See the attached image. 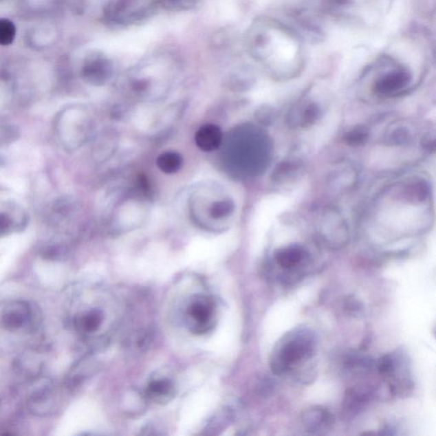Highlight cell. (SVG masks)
I'll use <instances>...</instances> for the list:
<instances>
[{"mask_svg": "<svg viewBox=\"0 0 436 436\" xmlns=\"http://www.w3.org/2000/svg\"><path fill=\"white\" fill-rule=\"evenodd\" d=\"M316 350V335L308 329H298L278 342L270 357V367L278 376L290 373L303 362L313 358Z\"/></svg>", "mask_w": 436, "mask_h": 436, "instance_id": "6da1fadb", "label": "cell"}, {"mask_svg": "<svg viewBox=\"0 0 436 436\" xmlns=\"http://www.w3.org/2000/svg\"><path fill=\"white\" fill-rule=\"evenodd\" d=\"M157 0H109L105 17L109 23L117 26H127L137 23L149 15Z\"/></svg>", "mask_w": 436, "mask_h": 436, "instance_id": "7a4b0ae2", "label": "cell"}, {"mask_svg": "<svg viewBox=\"0 0 436 436\" xmlns=\"http://www.w3.org/2000/svg\"><path fill=\"white\" fill-rule=\"evenodd\" d=\"M216 303L206 296H195L186 309V320L193 334H208L215 326Z\"/></svg>", "mask_w": 436, "mask_h": 436, "instance_id": "3957f363", "label": "cell"}, {"mask_svg": "<svg viewBox=\"0 0 436 436\" xmlns=\"http://www.w3.org/2000/svg\"><path fill=\"white\" fill-rule=\"evenodd\" d=\"M319 230L323 241L330 248H342L349 241V228L344 217L334 209H327L321 214Z\"/></svg>", "mask_w": 436, "mask_h": 436, "instance_id": "277c9868", "label": "cell"}, {"mask_svg": "<svg viewBox=\"0 0 436 436\" xmlns=\"http://www.w3.org/2000/svg\"><path fill=\"white\" fill-rule=\"evenodd\" d=\"M113 74V63L103 53L93 52L85 57L81 77L87 84L102 87L108 83Z\"/></svg>", "mask_w": 436, "mask_h": 436, "instance_id": "5b68a950", "label": "cell"}, {"mask_svg": "<svg viewBox=\"0 0 436 436\" xmlns=\"http://www.w3.org/2000/svg\"><path fill=\"white\" fill-rule=\"evenodd\" d=\"M33 321V310L27 302L16 300L3 309L1 324L10 332L26 331Z\"/></svg>", "mask_w": 436, "mask_h": 436, "instance_id": "8992f818", "label": "cell"}, {"mask_svg": "<svg viewBox=\"0 0 436 436\" xmlns=\"http://www.w3.org/2000/svg\"><path fill=\"white\" fill-rule=\"evenodd\" d=\"M412 81V74L406 67H398L382 74L375 80L373 90L377 95L394 96L406 89Z\"/></svg>", "mask_w": 436, "mask_h": 436, "instance_id": "52a82bcc", "label": "cell"}, {"mask_svg": "<svg viewBox=\"0 0 436 436\" xmlns=\"http://www.w3.org/2000/svg\"><path fill=\"white\" fill-rule=\"evenodd\" d=\"M302 422L303 426L310 433L321 435L330 430L334 423V418L324 407L313 406L303 413Z\"/></svg>", "mask_w": 436, "mask_h": 436, "instance_id": "ba28073f", "label": "cell"}, {"mask_svg": "<svg viewBox=\"0 0 436 436\" xmlns=\"http://www.w3.org/2000/svg\"><path fill=\"white\" fill-rule=\"evenodd\" d=\"M320 118V107L316 102L306 101L296 105L289 112L288 121L292 127L309 128L314 126Z\"/></svg>", "mask_w": 436, "mask_h": 436, "instance_id": "9c48e42d", "label": "cell"}, {"mask_svg": "<svg viewBox=\"0 0 436 436\" xmlns=\"http://www.w3.org/2000/svg\"><path fill=\"white\" fill-rule=\"evenodd\" d=\"M27 224L28 217L24 210L15 204H7L6 209H2L0 216V234L2 237H8L12 233L25 230Z\"/></svg>", "mask_w": 436, "mask_h": 436, "instance_id": "30bf717a", "label": "cell"}, {"mask_svg": "<svg viewBox=\"0 0 436 436\" xmlns=\"http://www.w3.org/2000/svg\"><path fill=\"white\" fill-rule=\"evenodd\" d=\"M308 259V253L301 245L292 244L278 249L274 253V260L285 270H294L303 265Z\"/></svg>", "mask_w": 436, "mask_h": 436, "instance_id": "8fae6325", "label": "cell"}, {"mask_svg": "<svg viewBox=\"0 0 436 436\" xmlns=\"http://www.w3.org/2000/svg\"><path fill=\"white\" fill-rule=\"evenodd\" d=\"M145 395L146 399L158 405H166L176 395V388L169 378H157L149 382Z\"/></svg>", "mask_w": 436, "mask_h": 436, "instance_id": "7c38bea8", "label": "cell"}, {"mask_svg": "<svg viewBox=\"0 0 436 436\" xmlns=\"http://www.w3.org/2000/svg\"><path fill=\"white\" fill-rule=\"evenodd\" d=\"M195 140L202 151L212 152L220 148L223 142V131L216 124H206L196 132Z\"/></svg>", "mask_w": 436, "mask_h": 436, "instance_id": "4fadbf2b", "label": "cell"}, {"mask_svg": "<svg viewBox=\"0 0 436 436\" xmlns=\"http://www.w3.org/2000/svg\"><path fill=\"white\" fill-rule=\"evenodd\" d=\"M303 167V164L298 159L285 160L274 168L273 179L281 184L294 180L301 173Z\"/></svg>", "mask_w": 436, "mask_h": 436, "instance_id": "5bb4252c", "label": "cell"}, {"mask_svg": "<svg viewBox=\"0 0 436 436\" xmlns=\"http://www.w3.org/2000/svg\"><path fill=\"white\" fill-rule=\"evenodd\" d=\"M28 42L36 49H45L52 45L56 39L57 31L51 25H41L34 28L28 35Z\"/></svg>", "mask_w": 436, "mask_h": 436, "instance_id": "9a60e30c", "label": "cell"}, {"mask_svg": "<svg viewBox=\"0 0 436 436\" xmlns=\"http://www.w3.org/2000/svg\"><path fill=\"white\" fill-rule=\"evenodd\" d=\"M103 318V313L98 309L87 310L77 318L76 326L84 334H94L101 327Z\"/></svg>", "mask_w": 436, "mask_h": 436, "instance_id": "2e32d148", "label": "cell"}, {"mask_svg": "<svg viewBox=\"0 0 436 436\" xmlns=\"http://www.w3.org/2000/svg\"><path fill=\"white\" fill-rule=\"evenodd\" d=\"M184 159L179 153L166 151L160 155L156 160V164L163 173L175 174L181 170Z\"/></svg>", "mask_w": 436, "mask_h": 436, "instance_id": "e0dca14e", "label": "cell"}, {"mask_svg": "<svg viewBox=\"0 0 436 436\" xmlns=\"http://www.w3.org/2000/svg\"><path fill=\"white\" fill-rule=\"evenodd\" d=\"M413 139L410 129L400 124L389 128L384 137L385 144L391 146H405L411 144Z\"/></svg>", "mask_w": 436, "mask_h": 436, "instance_id": "ac0fdd59", "label": "cell"}, {"mask_svg": "<svg viewBox=\"0 0 436 436\" xmlns=\"http://www.w3.org/2000/svg\"><path fill=\"white\" fill-rule=\"evenodd\" d=\"M235 206L233 200L224 199L216 200L209 207V216L214 220L224 219L234 213Z\"/></svg>", "mask_w": 436, "mask_h": 436, "instance_id": "d6986e66", "label": "cell"}, {"mask_svg": "<svg viewBox=\"0 0 436 436\" xmlns=\"http://www.w3.org/2000/svg\"><path fill=\"white\" fill-rule=\"evenodd\" d=\"M370 132L366 127L357 126L346 132L345 141L350 146H360L367 144Z\"/></svg>", "mask_w": 436, "mask_h": 436, "instance_id": "ffe728a7", "label": "cell"}, {"mask_svg": "<svg viewBox=\"0 0 436 436\" xmlns=\"http://www.w3.org/2000/svg\"><path fill=\"white\" fill-rule=\"evenodd\" d=\"M17 28L12 20L3 19L0 21V44L8 46L15 41Z\"/></svg>", "mask_w": 436, "mask_h": 436, "instance_id": "44dd1931", "label": "cell"}, {"mask_svg": "<svg viewBox=\"0 0 436 436\" xmlns=\"http://www.w3.org/2000/svg\"><path fill=\"white\" fill-rule=\"evenodd\" d=\"M199 0H157V3L171 12H184L192 9Z\"/></svg>", "mask_w": 436, "mask_h": 436, "instance_id": "7402d4cb", "label": "cell"}, {"mask_svg": "<svg viewBox=\"0 0 436 436\" xmlns=\"http://www.w3.org/2000/svg\"><path fill=\"white\" fill-rule=\"evenodd\" d=\"M255 117L256 120L262 126H270L274 122L275 112L271 107L263 106L257 110Z\"/></svg>", "mask_w": 436, "mask_h": 436, "instance_id": "603a6c76", "label": "cell"}, {"mask_svg": "<svg viewBox=\"0 0 436 436\" xmlns=\"http://www.w3.org/2000/svg\"><path fill=\"white\" fill-rule=\"evenodd\" d=\"M378 370L384 376H389L395 370V359L391 356L386 355L378 362Z\"/></svg>", "mask_w": 436, "mask_h": 436, "instance_id": "cb8c5ba5", "label": "cell"}, {"mask_svg": "<svg viewBox=\"0 0 436 436\" xmlns=\"http://www.w3.org/2000/svg\"><path fill=\"white\" fill-rule=\"evenodd\" d=\"M422 146L428 153H436V135H425L422 140Z\"/></svg>", "mask_w": 436, "mask_h": 436, "instance_id": "d4e9b609", "label": "cell"}, {"mask_svg": "<svg viewBox=\"0 0 436 436\" xmlns=\"http://www.w3.org/2000/svg\"><path fill=\"white\" fill-rule=\"evenodd\" d=\"M325 1L332 8H341V7L349 6L352 0H325Z\"/></svg>", "mask_w": 436, "mask_h": 436, "instance_id": "484cf974", "label": "cell"}, {"mask_svg": "<svg viewBox=\"0 0 436 436\" xmlns=\"http://www.w3.org/2000/svg\"><path fill=\"white\" fill-rule=\"evenodd\" d=\"M27 2L28 3H33V5H32L31 7H39V8H46V7H49L52 6V3L54 1H56V0H26Z\"/></svg>", "mask_w": 436, "mask_h": 436, "instance_id": "4316f807", "label": "cell"}]
</instances>
